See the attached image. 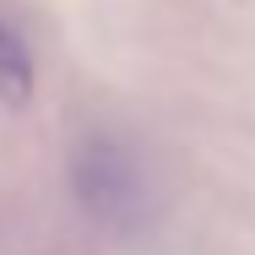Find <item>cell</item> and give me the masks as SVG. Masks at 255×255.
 <instances>
[{
	"mask_svg": "<svg viewBox=\"0 0 255 255\" xmlns=\"http://www.w3.org/2000/svg\"><path fill=\"white\" fill-rule=\"evenodd\" d=\"M76 190L103 223H125L130 206L141 201V179L114 141H87L76 152Z\"/></svg>",
	"mask_w": 255,
	"mask_h": 255,
	"instance_id": "cell-1",
	"label": "cell"
},
{
	"mask_svg": "<svg viewBox=\"0 0 255 255\" xmlns=\"http://www.w3.org/2000/svg\"><path fill=\"white\" fill-rule=\"evenodd\" d=\"M33 82H38V71H33L27 38H22L11 22H0V103L22 109V103L33 98Z\"/></svg>",
	"mask_w": 255,
	"mask_h": 255,
	"instance_id": "cell-2",
	"label": "cell"
}]
</instances>
